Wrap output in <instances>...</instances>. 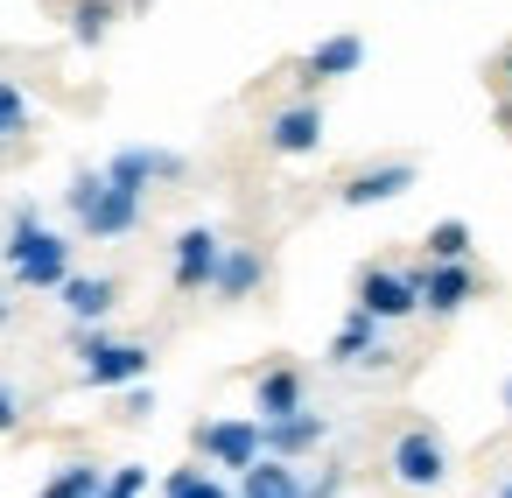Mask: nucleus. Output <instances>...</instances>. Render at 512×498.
<instances>
[{"instance_id":"f257e3e1","label":"nucleus","mask_w":512,"mask_h":498,"mask_svg":"<svg viewBox=\"0 0 512 498\" xmlns=\"http://www.w3.org/2000/svg\"><path fill=\"white\" fill-rule=\"evenodd\" d=\"M0 260H8V274H15L22 288H36V295H57V288L71 281V239L50 232L43 211H36L29 197H15V211H8V239H0Z\"/></svg>"},{"instance_id":"f03ea898","label":"nucleus","mask_w":512,"mask_h":498,"mask_svg":"<svg viewBox=\"0 0 512 498\" xmlns=\"http://www.w3.org/2000/svg\"><path fill=\"white\" fill-rule=\"evenodd\" d=\"M197 456L211 463V470H232V477H246L260 456H267V428H260V414H211V421H197Z\"/></svg>"},{"instance_id":"7ed1b4c3","label":"nucleus","mask_w":512,"mask_h":498,"mask_svg":"<svg viewBox=\"0 0 512 498\" xmlns=\"http://www.w3.org/2000/svg\"><path fill=\"white\" fill-rule=\"evenodd\" d=\"M148 344H134V337H106V330H78V372H85V386H141L148 379Z\"/></svg>"},{"instance_id":"20e7f679","label":"nucleus","mask_w":512,"mask_h":498,"mask_svg":"<svg viewBox=\"0 0 512 498\" xmlns=\"http://www.w3.org/2000/svg\"><path fill=\"white\" fill-rule=\"evenodd\" d=\"M386 470H393V484H407V491H435V484L449 477V442H442L435 428H400L393 449H386Z\"/></svg>"},{"instance_id":"39448f33","label":"nucleus","mask_w":512,"mask_h":498,"mask_svg":"<svg viewBox=\"0 0 512 498\" xmlns=\"http://www.w3.org/2000/svg\"><path fill=\"white\" fill-rule=\"evenodd\" d=\"M358 309L379 323H407L421 309V267H365L358 274Z\"/></svg>"},{"instance_id":"423d86ee","label":"nucleus","mask_w":512,"mask_h":498,"mask_svg":"<svg viewBox=\"0 0 512 498\" xmlns=\"http://www.w3.org/2000/svg\"><path fill=\"white\" fill-rule=\"evenodd\" d=\"M414 183H421V169H414V162H365L358 176H344V183H337V204H344V211H372V204L407 197Z\"/></svg>"},{"instance_id":"0eeeda50","label":"nucleus","mask_w":512,"mask_h":498,"mask_svg":"<svg viewBox=\"0 0 512 498\" xmlns=\"http://www.w3.org/2000/svg\"><path fill=\"white\" fill-rule=\"evenodd\" d=\"M218 260H225V239H218L211 225H183V232H176V267H169L176 295H204V288L218 281Z\"/></svg>"},{"instance_id":"6e6552de","label":"nucleus","mask_w":512,"mask_h":498,"mask_svg":"<svg viewBox=\"0 0 512 498\" xmlns=\"http://www.w3.org/2000/svg\"><path fill=\"white\" fill-rule=\"evenodd\" d=\"M106 176H113L120 190H134V197H148V183H183L190 162H183L176 148H120V155L106 162Z\"/></svg>"},{"instance_id":"1a4fd4ad","label":"nucleus","mask_w":512,"mask_h":498,"mask_svg":"<svg viewBox=\"0 0 512 498\" xmlns=\"http://www.w3.org/2000/svg\"><path fill=\"white\" fill-rule=\"evenodd\" d=\"M267 148L288 155V162H295V155H316V148H323V106H316V99L281 106V113L267 120Z\"/></svg>"},{"instance_id":"9d476101","label":"nucleus","mask_w":512,"mask_h":498,"mask_svg":"<svg viewBox=\"0 0 512 498\" xmlns=\"http://www.w3.org/2000/svg\"><path fill=\"white\" fill-rule=\"evenodd\" d=\"M470 295H477V267L470 260H428L421 267V309L428 316H456V309H470Z\"/></svg>"},{"instance_id":"9b49d317","label":"nucleus","mask_w":512,"mask_h":498,"mask_svg":"<svg viewBox=\"0 0 512 498\" xmlns=\"http://www.w3.org/2000/svg\"><path fill=\"white\" fill-rule=\"evenodd\" d=\"M57 302H64V316H71L78 330H99V323L113 316V302H120V281H113V274H71V281L57 288Z\"/></svg>"},{"instance_id":"f8f14e48","label":"nucleus","mask_w":512,"mask_h":498,"mask_svg":"<svg viewBox=\"0 0 512 498\" xmlns=\"http://www.w3.org/2000/svg\"><path fill=\"white\" fill-rule=\"evenodd\" d=\"M141 204H148V197H134V190H120V183L106 176V190H99V204L78 218V232H85V239H127V232L141 225Z\"/></svg>"},{"instance_id":"ddd939ff","label":"nucleus","mask_w":512,"mask_h":498,"mask_svg":"<svg viewBox=\"0 0 512 498\" xmlns=\"http://www.w3.org/2000/svg\"><path fill=\"white\" fill-rule=\"evenodd\" d=\"M358 64H365V36H323V43L302 57V71H295V78L316 92V85H337V78H351Z\"/></svg>"},{"instance_id":"4468645a","label":"nucleus","mask_w":512,"mask_h":498,"mask_svg":"<svg viewBox=\"0 0 512 498\" xmlns=\"http://www.w3.org/2000/svg\"><path fill=\"white\" fill-rule=\"evenodd\" d=\"M379 330H386L379 316L351 309V316H344V330L330 337V351H323V358H330V365H386V337H379Z\"/></svg>"},{"instance_id":"2eb2a0df","label":"nucleus","mask_w":512,"mask_h":498,"mask_svg":"<svg viewBox=\"0 0 512 498\" xmlns=\"http://www.w3.org/2000/svg\"><path fill=\"white\" fill-rule=\"evenodd\" d=\"M309 407V393H302V372L295 365H267L260 379H253V414L260 421H288V414H302Z\"/></svg>"},{"instance_id":"dca6fc26","label":"nucleus","mask_w":512,"mask_h":498,"mask_svg":"<svg viewBox=\"0 0 512 498\" xmlns=\"http://www.w3.org/2000/svg\"><path fill=\"white\" fill-rule=\"evenodd\" d=\"M267 428V456H281V463H302L309 449H323V435H330V421L316 414V407H302V414H288V421H260Z\"/></svg>"},{"instance_id":"f3484780","label":"nucleus","mask_w":512,"mask_h":498,"mask_svg":"<svg viewBox=\"0 0 512 498\" xmlns=\"http://www.w3.org/2000/svg\"><path fill=\"white\" fill-rule=\"evenodd\" d=\"M260 281H267V253H253V246H225L211 295H218V302H246V295H260Z\"/></svg>"},{"instance_id":"a211bd4d","label":"nucleus","mask_w":512,"mask_h":498,"mask_svg":"<svg viewBox=\"0 0 512 498\" xmlns=\"http://www.w3.org/2000/svg\"><path fill=\"white\" fill-rule=\"evenodd\" d=\"M309 491V477L295 470V463H281V456H260L246 477H239V498H302Z\"/></svg>"},{"instance_id":"6ab92c4d","label":"nucleus","mask_w":512,"mask_h":498,"mask_svg":"<svg viewBox=\"0 0 512 498\" xmlns=\"http://www.w3.org/2000/svg\"><path fill=\"white\" fill-rule=\"evenodd\" d=\"M113 15H120V0H71V43L78 50H99L106 29H113Z\"/></svg>"},{"instance_id":"aec40b11","label":"nucleus","mask_w":512,"mask_h":498,"mask_svg":"<svg viewBox=\"0 0 512 498\" xmlns=\"http://www.w3.org/2000/svg\"><path fill=\"white\" fill-rule=\"evenodd\" d=\"M162 498H239V491H225V477H218V470L183 463V470H169V477H162Z\"/></svg>"},{"instance_id":"412c9836","label":"nucleus","mask_w":512,"mask_h":498,"mask_svg":"<svg viewBox=\"0 0 512 498\" xmlns=\"http://www.w3.org/2000/svg\"><path fill=\"white\" fill-rule=\"evenodd\" d=\"M43 498H106V463H64L43 484Z\"/></svg>"},{"instance_id":"4be33fe9","label":"nucleus","mask_w":512,"mask_h":498,"mask_svg":"<svg viewBox=\"0 0 512 498\" xmlns=\"http://www.w3.org/2000/svg\"><path fill=\"white\" fill-rule=\"evenodd\" d=\"M36 127V113H29V92L15 85V78H0V155H8L22 134Z\"/></svg>"},{"instance_id":"5701e85b","label":"nucleus","mask_w":512,"mask_h":498,"mask_svg":"<svg viewBox=\"0 0 512 498\" xmlns=\"http://www.w3.org/2000/svg\"><path fill=\"white\" fill-rule=\"evenodd\" d=\"M421 246H428L435 267H442V260H470V225H463V218H435Z\"/></svg>"},{"instance_id":"b1692460","label":"nucleus","mask_w":512,"mask_h":498,"mask_svg":"<svg viewBox=\"0 0 512 498\" xmlns=\"http://www.w3.org/2000/svg\"><path fill=\"white\" fill-rule=\"evenodd\" d=\"M99 190H106V169H78V176H71V190H64L71 218H85V211L99 204Z\"/></svg>"},{"instance_id":"393cba45","label":"nucleus","mask_w":512,"mask_h":498,"mask_svg":"<svg viewBox=\"0 0 512 498\" xmlns=\"http://www.w3.org/2000/svg\"><path fill=\"white\" fill-rule=\"evenodd\" d=\"M141 491H148V470H141V463H120V470L106 477V498H141Z\"/></svg>"},{"instance_id":"a878e982","label":"nucleus","mask_w":512,"mask_h":498,"mask_svg":"<svg viewBox=\"0 0 512 498\" xmlns=\"http://www.w3.org/2000/svg\"><path fill=\"white\" fill-rule=\"evenodd\" d=\"M8 428H22V393L0 379V435H8Z\"/></svg>"},{"instance_id":"bb28decb","label":"nucleus","mask_w":512,"mask_h":498,"mask_svg":"<svg viewBox=\"0 0 512 498\" xmlns=\"http://www.w3.org/2000/svg\"><path fill=\"white\" fill-rule=\"evenodd\" d=\"M302 498H344V470H316Z\"/></svg>"},{"instance_id":"cd10ccee","label":"nucleus","mask_w":512,"mask_h":498,"mask_svg":"<svg viewBox=\"0 0 512 498\" xmlns=\"http://www.w3.org/2000/svg\"><path fill=\"white\" fill-rule=\"evenodd\" d=\"M127 414L148 421V414H155V386H127Z\"/></svg>"},{"instance_id":"c85d7f7f","label":"nucleus","mask_w":512,"mask_h":498,"mask_svg":"<svg viewBox=\"0 0 512 498\" xmlns=\"http://www.w3.org/2000/svg\"><path fill=\"white\" fill-rule=\"evenodd\" d=\"M498 127L512 134V92H498Z\"/></svg>"},{"instance_id":"c756f323","label":"nucleus","mask_w":512,"mask_h":498,"mask_svg":"<svg viewBox=\"0 0 512 498\" xmlns=\"http://www.w3.org/2000/svg\"><path fill=\"white\" fill-rule=\"evenodd\" d=\"M498 78H505V92H512V50H505V57H498Z\"/></svg>"},{"instance_id":"7c9ffc66","label":"nucleus","mask_w":512,"mask_h":498,"mask_svg":"<svg viewBox=\"0 0 512 498\" xmlns=\"http://www.w3.org/2000/svg\"><path fill=\"white\" fill-rule=\"evenodd\" d=\"M498 498H512V477H505V484H498Z\"/></svg>"},{"instance_id":"2f4dec72","label":"nucleus","mask_w":512,"mask_h":498,"mask_svg":"<svg viewBox=\"0 0 512 498\" xmlns=\"http://www.w3.org/2000/svg\"><path fill=\"white\" fill-rule=\"evenodd\" d=\"M0 323H8V295H0Z\"/></svg>"},{"instance_id":"473e14b6","label":"nucleus","mask_w":512,"mask_h":498,"mask_svg":"<svg viewBox=\"0 0 512 498\" xmlns=\"http://www.w3.org/2000/svg\"><path fill=\"white\" fill-rule=\"evenodd\" d=\"M505 400H512V393H505Z\"/></svg>"}]
</instances>
